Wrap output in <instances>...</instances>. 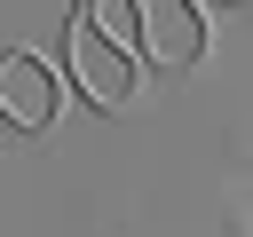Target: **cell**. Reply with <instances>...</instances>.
Instances as JSON below:
<instances>
[{
    "label": "cell",
    "mask_w": 253,
    "mask_h": 237,
    "mask_svg": "<svg viewBox=\"0 0 253 237\" xmlns=\"http://www.w3.org/2000/svg\"><path fill=\"white\" fill-rule=\"evenodd\" d=\"M221 8H253V0H221Z\"/></svg>",
    "instance_id": "cell-5"
},
{
    "label": "cell",
    "mask_w": 253,
    "mask_h": 237,
    "mask_svg": "<svg viewBox=\"0 0 253 237\" xmlns=\"http://www.w3.org/2000/svg\"><path fill=\"white\" fill-rule=\"evenodd\" d=\"M63 79L95 103V111H126L134 95H142V71H134V55L126 47H111L79 8H71V24H63Z\"/></svg>",
    "instance_id": "cell-1"
},
{
    "label": "cell",
    "mask_w": 253,
    "mask_h": 237,
    "mask_svg": "<svg viewBox=\"0 0 253 237\" xmlns=\"http://www.w3.org/2000/svg\"><path fill=\"white\" fill-rule=\"evenodd\" d=\"M79 16H87L111 47H126V55H134V0H79Z\"/></svg>",
    "instance_id": "cell-4"
},
{
    "label": "cell",
    "mask_w": 253,
    "mask_h": 237,
    "mask_svg": "<svg viewBox=\"0 0 253 237\" xmlns=\"http://www.w3.org/2000/svg\"><path fill=\"white\" fill-rule=\"evenodd\" d=\"M206 47H213V32H206L198 0H134V55L190 71V63H206Z\"/></svg>",
    "instance_id": "cell-3"
},
{
    "label": "cell",
    "mask_w": 253,
    "mask_h": 237,
    "mask_svg": "<svg viewBox=\"0 0 253 237\" xmlns=\"http://www.w3.org/2000/svg\"><path fill=\"white\" fill-rule=\"evenodd\" d=\"M0 118L16 134H47L63 118V71L32 47H0Z\"/></svg>",
    "instance_id": "cell-2"
}]
</instances>
